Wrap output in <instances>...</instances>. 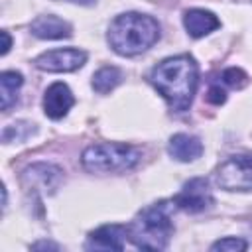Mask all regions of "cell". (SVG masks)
<instances>
[{"label":"cell","instance_id":"obj_1","mask_svg":"<svg viewBox=\"0 0 252 252\" xmlns=\"http://www.w3.org/2000/svg\"><path fill=\"white\" fill-rule=\"evenodd\" d=\"M150 81L173 112H185L197 91L199 69L191 55H175L158 63L152 69Z\"/></svg>","mask_w":252,"mask_h":252},{"label":"cell","instance_id":"obj_2","mask_svg":"<svg viewBox=\"0 0 252 252\" xmlns=\"http://www.w3.org/2000/svg\"><path fill=\"white\" fill-rule=\"evenodd\" d=\"M106 37H108L110 47L116 53L124 57H132V55H138L150 49L158 41L159 26L152 16L128 12L112 20Z\"/></svg>","mask_w":252,"mask_h":252},{"label":"cell","instance_id":"obj_3","mask_svg":"<svg viewBox=\"0 0 252 252\" xmlns=\"http://www.w3.org/2000/svg\"><path fill=\"white\" fill-rule=\"evenodd\" d=\"M173 201H159L138 213V217L128 226V236L134 246L142 250H161L167 246L173 232Z\"/></svg>","mask_w":252,"mask_h":252},{"label":"cell","instance_id":"obj_4","mask_svg":"<svg viewBox=\"0 0 252 252\" xmlns=\"http://www.w3.org/2000/svg\"><path fill=\"white\" fill-rule=\"evenodd\" d=\"M140 161V152L130 144L118 142H104L89 146L83 156L81 163L91 173H118L128 171Z\"/></svg>","mask_w":252,"mask_h":252},{"label":"cell","instance_id":"obj_5","mask_svg":"<svg viewBox=\"0 0 252 252\" xmlns=\"http://www.w3.org/2000/svg\"><path fill=\"white\" fill-rule=\"evenodd\" d=\"M215 181L226 191H252V154L224 159L215 173Z\"/></svg>","mask_w":252,"mask_h":252},{"label":"cell","instance_id":"obj_6","mask_svg":"<svg viewBox=\"0 0 252 252\" xmlns=\"http://www.w3.org/2000/svg\"><path fill=\"white\" fill-rule=\"evenodd\" d=\"M87 61V53L83 49L65 47V49H51L35 57V67L47 73H67L83 67Z\"/></svg>","mask_w":252,"mask_h":252},{"label":"cell","instance_id":"obj_7","mask_svg":"<svg viewBox=\"0 0 252 252\" xmlns=\"http://www.w3.org/2000/svg\"><path fill=\"white\" fill-rule=\"evenodd\" d=\"M175 207L187 211V213H201L207 207L213 205V195L209 189L207 179L195 177L183 185V189L173 197Z\"/></svg>","mask_w":252,"mask_h":252},{"label":"cell","instance_id":"obj_8","mask_svg":"<svg viewBox=\"0 0 252 252\" xmlns=\"http://www.w3.org/2000/svg\"><path fill=\"white\" fill-rule=\"evenodd\" d=\"M73 104H75L73 93L69 91V87L65 83H53L47 87V91L43 94V110L49 118H53V120L63 118Z\"/></svg>","mask_w":252,"mask_h":252},{"label":"cell","instance_id":"obj_9","mask_svg":"<svg viewBox=\"0 0 252 252\" xmlns=\"http://www.w3.org/2000/svg\"><path fill=\"white\" fill-rule=\"evenodd\" d=\"M128 236V226L122 224H104L89 234L87 248L94 250H122Z\"/></svg>","mask_w":252,"mask_h":252},{"label":"cell","instance_id":"obj_10","mask_svg":"<svg viewBox=\"0 0 252 252\" xmlns=\"http://www.w3.org/2000/svg\"><path fill=\"white\" fill-rule=\"evenodd\" d=\"M30 30L35 37H41V39H63V37L71 35V26L53 14L37 16L32 22Z\"/></svg>","mask_w":252,"mask_h":252},{"label":"cell","instance_id":"obj_11","mask_svg":"<svg viewBox=\"0 0 252 252\" xmlns=\"http://www.w3.org/2000/svg\"><path fill=\"white\" fill-rule=\"evenodd\" d=\"M183 24H185V30L189 32L191 37H203L220 26L219 18L213 12L201 10V8L187 10L183 16Z\"/></svg>","mask_w":252,"mask_h":252},{"label":"cell","instance_id":"obj_12","mask_svg":"<svg viewBox=\"0 0 252 252\" xmlns=\"http://www.w3.org/2000/svg\"><path fill=\"white\" fill-rule=\"evenodd\" d=\"M167 152L177 161H195L203 154V144L197 136L191 134H175L169 140Z\"/></svg>","mask_w":252,"mask_h":252},{"label":"cell","instance_id":"obj_13","mask_svg":"<svg viewBox=\"0 0 252 252\" xmlns=\"http://www.w3.org/2000/svg\"><path fill=\"white\" fill-rule=\"evenodd\" d=\"M59 177H61V169L55 165H49V163H35L24 171V181H30V183L37 181L43 189H47V187L55 189Z\"/></svg>","mask_w":252,"mask_h":252},{"label":"cell","instance_id":"obj_14","mask_svg":"<svg viewBox=\"0 0 252 252\" xmlns=\"http://www.w3.org/2000/svg\"><path fill=\"white\" fill-rule=\"evenodd\" d=\"M24 79L16 71H4L0 77V94H2V110H8L16 102V93L22 87Z\"/></svg>","mask_w":252,"mask_h":252},{"label":"cell","instance_id":"obj_15","mask_svg":"<svg viewBox=\"0 0 252 252\" xmlns=\"http://www.w3.org/2000/svg\"><path fill=\"white\" fill-rule=\"evenodd\" d=\"M122 79V73L116 67H102L93 75V89L100 94L110 93Z\"/></svg>","mask_w":252,"mask_h":252},{"label":"cell","instance_id":"obj_16","mask_svg":"<svg viewBox=\"0 0 252 252\" xmlns=\"http://www.w3.org/2000/svg\"><path fill=\"white\" fill-rule=\"evenodd\" d=\"M222 83L232 89H242L244 85H248V75L238 67H230L222 73Z\"/></svg>","mask_w":252,"mask_h":252},{"label":"cell","instance_id":"obj_17","mask_svg":"<svg viewBox=\"0 0 252 252\" xmlns=\"http://www.w3.org/2000/svg\"><path fill=\"white\" fill-rule=\"evenodd\" d=\"M246 240L242 238H236V236H226V238H220L217 240L211 250H222V252H238V250H246Z\"/></svg>","mask_w":252,"mask_h":252},{"label":"cell","instance_id":"obj_18","mask_svg":"<svg viewBox=\"0 0 252 252\" xmlns=\"http://www.w3.org/2000/svg\"><path fill=\"white\" fill-rule=\"evenodd\" d=\"M207 100L209 102H213V104H222L224 100H226V96H224V91L220 89V87H211L209 89V93H207Z\"/></svg>","mask_w":252,"mask_h":252},{"label":"cell","instance_id":"obj_19","mask_svg":"<svg viewBox=\"0 0 252 252\" xmlns=\"http://www.w3.org/2000/svg\"><path fill=\"white\" fill-rule=\"evenodd\" d=\"M2 39H4V45H2V55H6V53H8V49H10V35H8V32H2Z\"/></svg>","mask_w":252,"mask_h":252},{"label":"cell","instance_id":"obj_20","mask_svg":"<svg viewBox=\"0 0 252 252\" xmlns=\"http://www.w3.org/2000/svg\"><path fill=\"white\" fill-rule=\"evenodd\" d=\"M69 2H75V4H83V6H91L94 0H69Z\"/></svg>","mask_w":252,"mask_h":252}]
</instances>
